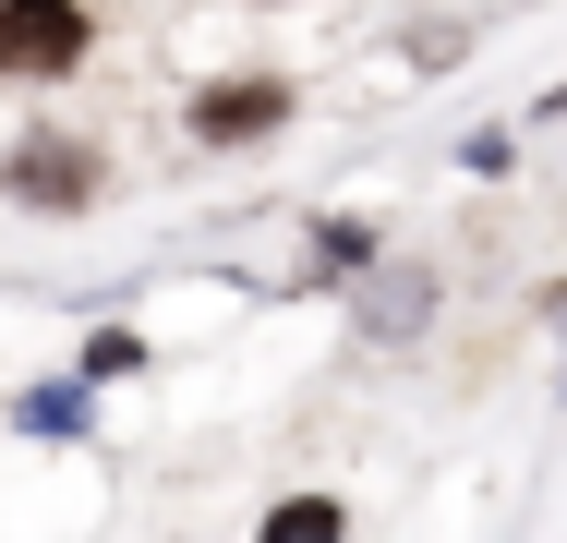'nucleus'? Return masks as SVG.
Listing matches in <instances>:
<instances>
[{
  "label": "nucleus",
  "instance_id": "f03ea898",
  "mask_svg": "<svg viewBox=\"0 0 567 543\" xmlns=\"http://www.w3.org/2000/svg\"><path fill=\"white\" fill-rule=\"evenodd\" d=\"M12 194H24V206H85V194H97V157H85V145H24V157H12Z\"/></svg>",
  "mask_w": 567,
  "mask_h": 543
},
{
  "label": "nucleus",
  "instance_id": "7ed1b4c3",
  "mask_svg": "<svg viewBox=\"0 0 567 543\" xmlns=\"http://www.w3.org/2000/svg\"><path fill=\"white\" fill-rule=\"evenodd\" d=\"M266 121H290V98H278V85H218V98H194V133H206V145L266 133Z\"/></svg>",
  "mask_w": 567,
  "mask_h": 543
},
{
  "label": "nucleus",
  "instance_id": "f257e3e1",
  "mask_svg": "<svg viewBox=\"0 0 567 543\" xmlns=\"http://www.w3.org/2000/svg\"><path fill=\"white\" fill-rule=\"evenodd\" d=\"M73 61H85L73 0H0V73H73Z\"/></svg>",
  "mask_w": 567,
  "mask_h": 543
}]
</instances>
